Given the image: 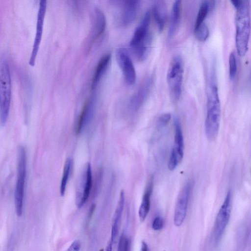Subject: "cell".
<instances>
[{
  "label": "cell",
  "mask_w": 251,
  "mask_h": 251,
  "mask_svg": "<svg viewBox=\"0 0 251 251\" xmlns=\"http://www.w3.org/2000/svg\"><path fill=\"white\" fill-rule=\"evenodd\" d=\"M215 69H213L207 98V111L205 121V131L207 139L214 140L218 134L221 104L218 89L215 80Z\"/></svg>",
  "instance_id": "1"
},
{
  "label": "cell",
  "mask_w": 251,
  "mask_h": 251,
  "mask_svg": "<svg viewBox=\"0 0 251 251\" xmlns=\"http://www.w3.org/2000/svg\"><path fill=\"white\" fill-rule=\"evenodd\" d=\"M151 14L147 11L135 28L129 42L132 53L139 61H143L149 55L151 45L150 30Z\"/></svg>",
  "instance_id": "2"
},
{
  "label": "cell",
  "mask_w": 251,
  "mask_h": 251,
  "mask_svg": "<svg viewBox=\"0 0 251 251\" xmlns=\"http://www.w3.org/2000/svg\"><path fill=\"white\" fill-rule=\"evenodd\" d=\"M235 44L237 53L240 56L246 54L249 47L251 31V18L249 2L242 0L240 6L236 8Z\"/></svg>",
  "instance_id": "3"
},
{
  "label": "cell",
  "mask_w": 251,
  "mask_h": 251,
  "mask_svg": "<svg viewBox=\"0 0 251 251\" xmlns=\"http://www.w3.org/2000/svg\"><path fill=\"white\" fill-rule=\"evenodd\" d=\"M11 99V79L9 65L4 56L0 58V123L4 125L8 117Z\"/></svg>",
  "instance_id": "4"
},
{
  "label": "cell",
  "mask_w": 251,
  "mask_h": 251,
  "mask_svg": "<svg viewBox=\"0 0 251 251\" xmlns=\"http://www.w3.org/2000/svg\"><path fill=\"white\" fill-rule=\"evenodd\" d=\"M183 78L182 58L180 55H176L171 59L167 72V82L173 102H176L180 97Z\"/></svg>",
  "instance_id": "5"
},
{
  "label": "cell",
  "mask_w": 251,
  "mask_h": 251,
  "mask_svg": "<svg viewBox=\"0 0 251 251\" xmlns=\"http://www.w3.org/2000/svg\"><path fill=\"white\" fill-rule=\"evenodd\" d=\"M26 174V151L23 146H20L18 151L17 179L14 192L15 209L19 217L21 216L23 213Z\"/></svg>",
  "instance_id": "6"
},
{
  "label": "cell",
  "mask_w": 251,
  "mask_h": 251,
  "mask_svg": "<svg viewBox=\"0 0 251 251\" xmlns=\"http://www.w3.org/2000/svg\"><path fill=\"white\" fill-rule=\"evenodd\" d=\"M117 10L116 12V23L122 27L131 24L136 18L140 6V1L125 0L116 1Z\"/></svg>",
  "instance_id": "7"
},
{
  "label": "cell",
  "mask_w": 251,
  "mask_h": 251,
  "mask_svg": "<svg viewBox=\"0 0 251 251\" xmlns=\"http://www.w3.org/2000/svg\"><path fill=\"white\" fill-rule=\"evenodd\" d=\"M174 145L169 158L168 167L171 171L174 170L182 161L184 155V139L181 124L179 119H174Z\"/></svg>",
  "instance_id": "8"
},
{
  "label": "cell",
  "mask_w": 251,
  "mask_h": 251,
  "mask_svg": "<svg viewBox=\"0 0 251 251\" xmlns=\"http://www.w3.org/2000/svg\"><path fill=\"white\" fill-rule=\"evenodd\" d=\"M231 211V193L227 192L217 214L214 229L215 242L218 244L229 222Z\"/></svg>",
  "instance_id": "9"
},
{
  "label": "cell",
  "mask_w": 251,
  "mask_h": 251,
  "mask_svg": "<svg viewBox=\"0 0 251 251\" xmlns=\"http://www.w3.org/2000/svg\"><path fill=\"white\" fill-rule=\"evenodd\" d=\"M92 184L91 166L90 163H87L80 176L76 187L75 203L78 207H81L87 201L90 195Z\"/></svg>",
  "instance_id": "10"
},
{
  "label": "cell",
  "mask_w": 251,
  "mask_h": 251,
  "mask_svg": "<svg viewBox=\"0 0 251 251\" xmlns=\"http://www.w3.org/2000/svg\"><path fill=\"white\" fill-rule=\"evenodd\" d=\"M116 60L123 74L126 82L132 85L136 79V74L132 61L125 48H119L116 52Z\"/></svg>",
  "instance_id": "11"
},
{
  "label": "cell",
  "mask_w": 251,
  "mask_h": 251,
  "mask_svg": "<svg viewBox=\"0 0 251 251\" xmlns=\"http://www.w3.org/2000/svg\"><path fill=\"white\" fill-rule=\"evenodd\" d=\"M191 187V182H188L178 196L174 216V223L176 226H180L185 219Z\"/></svg>",
  "instance_id": "12"
},
{
  "label": "cell",
  "mask_w": 251,
  "mask_h": 251,
  "mask_svg": "<svg viewBox=\"0 0 251 251\" xmlns=\"http://www.w3.org/2000/svg\"><path fill=\"white\" fill-rule=\"evenodd\" d=\"M47 9V1L41 0L39 2V9L37 14L36 34L33 42L32 52L29 60L30 66H34L41 41L44 22Z\"/></svg>",
  "instance_id": "13"
},
{
  "label": "cell",
  "mask_w": 251,
  "mask_h": 251,
  "mask_svg": "<svg viewBox=\"0 0 251 251\" xmlns=\"http://www.w3.org/2000/svg\"><path fill=\"white\" fill-rule=\"evenodd\" d=\"M106 26V19L103 12L99 8L94 9L92 24L90 33V44L94 42L104 32Z\"/></svg>",
  "instance_id": "14"
},
{
  "label": "cell",
  "mask_w": 251,
  "mask_h": 251,
  "mask_svg": "<svg viewBox=\"0 0 251 251\" xmlns=\"http://www.w3.org/2000/svg\"><path fill=\"white\" fill-rule=\"evenodd\" d=\"M95 104L96 96L93 95L85 102L78 117L75 127L76 133L79 134L89 123L93 115Z\"/></svg>",
  "instance_id": "15"
},
{
  "label": "cell",
  "mask_w": 251,
  "mask_h": 251,
  "mask_svg": "<svg viewBox=\"0 0 251 251\" xmlns=\"http://www.w3.org/2000/svg\"><path fill=\"white\" fill-rule=\"evenodd\" d=\"M151 84V78H148L132 97L130 100L129 106L132 110H138L144 103L149 95Z\"/></svg>",
  "instance_id": "16"
},
{
  "label": "cell",
  "mask_w": 251,
  "mask_h": 251,
  "mask_svg": "<svg viewBox=\"0 0 251 251\" xmlns=\"http://www.w3.org/2000/svg\"><path fill=\"white\" fill-rule=\"evenodd\" d=\"M125 193L123 191L120 192L119 198L112 219L111 232V241L114 243L119 233V226L122 217L125 204Z\"/></svg>",
  "instance_id": "17"
},
{
  "label": "cell",
  "mask_w": 251,
  "mask_h": 251,
  "mask_svg": "<svg viewBox=\"0 0 251 251\" xmlns=\"http://www.w3.org/2000/svg\"><path fill=\"white\" fill-rule=\"evenodd\" d=\"M111 56L110 53H107L98 62L91 81V88L92 90L96 89L105 74L110 63Z\"/></svg>",
  "instance_id": "18"
},
{
  "label": "cell",
  "mask_w": 251,
  "mask_h": 251,
  "mask_svg": "<svg viewBox=\"0 0 251 251\" xmlns=\"http://www.w3.org/2000/svg\"><path fill=\"white\" fill-rule=\"evenodd\" d=\"M152 15L158 30L161 32L164 29L167 19V6L162 0L155 1L152 7Z\"/></svg>",
  "instance_id": "19"
},
{
  "label": "cell",
  "mask_w": 251,
  "mask_h": 251,
  "mask_svg": "<svg viewBox=\"0 0 251 251\" xmlns=\"http://www.w3.org/2000/svg\"><path fill=\"white\" fill-rule=\"evenodd\" d=\"M153 178L151 177L146 186L142 201L140 205L138 215L141 222H143L146 218L150 209L151 197L153 190Z\"/></svg>",
  "instance_id": "20"
},
{
  "label": "cell",
  "mask_w": 251,
  "mask_h": 251,
  "mask_svg": "<svg viewBox=\"0 0 251 251\" xmlns=\"http://www.w3.org/2000/svg\"><path fill=\"white\" fill-rule=\"evenodd\" d=\"M181 16V1L175 0L172 7L170 25L168 32V39H170L176 33L179 26Z\"/></svg>",
  "instance_id": "21"
},
{
  "label": "cell",
  "mask_w": 251,
  "mask_h": 251,
  "mask_svg": "<svg viewBox=\"0 0 251 251\" xmlns=\"http://www.w3.org/2000/svg\"><path fill=\"white\" fill-rule=\"evenodd\" d=\"M213 4L208 0L202 1L200 5L194 25V29L203 24Z\"/></svg>",
  "instance_id": "22"
},
{
  "label": "cell",
  "mask_w": 251,
  "mask_h": 251,
  "mask_svg": "<svg viewBox=\"0 0 251 251\" xmlns=\"http://www.w3.org/2000/svg\"><path fill=\"white\" fill-rule=\"evenodd\" d=\"M71 166L72 160L70 158H68L65 161L64 164L63 175L60 186V193L61 196H63L65 193L66 186L71 171Z\"/></svg>",
  "instance_id": "23"
},
{
  "label": "cell",
  "mask_w": 251,
  "mask_h": 251,
  "mask_svg": "<svg viewBox=\"0 0 251 251\" xmlns=\"http://www.w3.org/2000/svg\"><path fill=\"white\" fill-rule=\"evenodd\" d=\"M196 37L201 41H205L208 37L209 30L207 25L203 23L198 27L194 29Z\"/></svg>",
  "instance_id": "24"
},
{
  "label": "cell",
  "mask_w": 251,
  "mask_h": 251,
  "mask_svg": "<svg viewBox=\"0 0 251 251\" xmlns=\"http://www.w3.org/2000/svg\"><path fill=\"white\" fill-rule=\"evenodd\" d=\"M229 76L231 80H233L236 76L237 70L236 57L234 51L231 52L228 58Z\"/></svg>",
  "instance_id": "25"
},
{
  "label": "cell",
  "mask_w": 251,
  "mask_h": 251,
  "mask_svg": "<svg viewBox=\"0 0 251 251\" xmlns=\"http://www.w3.org/2000/svg\"><path fill=\"white\" fill-rule=\"evenodd\" d=\"M130 243L128 238L123 234L119 239L117 251H129Z\"/></svg>",
  "instance_id": "26"
},
{
  "label": "cell",
  "mask_w": 251,
  "mask_h": 251,
  "mask_svg": "<svg viewBox=\"0 0 251 251\" xmlns=\"http://www.w3.org/2000/svg\"><path fill=\"white\" fill-rule=\"evenodd\" d=\"M164 226L163 219L160 216L156 217L152 223V228L156 231L161 229Z\"/></svg>",
  "instance_id": "27"
},
{
  "label": "cell",
  "mask_w": 251,
  "mask_h": 251,
  "mask_svg": "<svg viewBox=\"0 0 251 251\" xmlns=\"http://www.w3.org/2000/svg\"><path fill=\"white\" fill-rule=\"evenodd\" d=\"M171 115L170 113H164L160 116L158 119V124L160 126H165L168 125L170 119Z\"/></svg>",
  "instance_id": "28"
},
{
  "label": "cell",
  "mask_w": 251,
  "mask_h": 251,
  "mask_svg": "<svg viewBox=\"0 0 251 251\" xmlns=\"http://www.w3.org/2000/svg\"><path fill=\"white\" fill-rule=\"evenodd\" d=\"M80 243L79 240H75L69 246L67 251H79Z\"/></svg>",
  "instance_id": "29"
},
{
  "label": "cell",
  "mask_w": 251,
  "mask_h": 251,
  "mask_svg": "<svg viewBox=\"0 0 251 251\" xmlns=\"http://www.w3.org/2000/svg\"><path fill=\"white\" fill-rule=\"evenodd\" d=\"M141 251H149L148 245L144 241L141 243Z\"/></svg>",
  "instance_id": "30"
},
{
  "label": "cell",
  "mask_w": 251,
  "mask_h": 251,
  "mask_svg": "<svg viewBox=\"0 0 251 251\" xmlns=\"http://www.w3.org/2000/svg\"><path fill=\"white\" fill-rule=\"evenodd\" d=\"M112 244L110 240L107 245L105 251H112Z\"/></svg>",
  "instance_id": "31"
},
{
  "label": "cell",
  "mask_w": 251,
  "mask_h": 251,
  "mask_svg": "<svg viewBox=\"0 0 251 251\" xmlns=\"http://www.w3.org/2000/svg\"></svg>",
  "instance_id": "32"
}]
</instances>
